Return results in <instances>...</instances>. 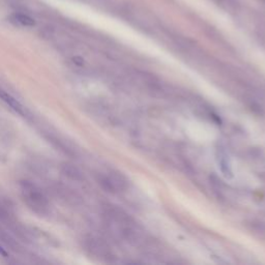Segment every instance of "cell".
Listing matches in <instances>:
<instances>
[{"instance_id": "5b68a950", "label": "cell", "mask_w": 265, "mask_h": 265, "mask_svg": "<svg viewBox=\"0 0 265 265\" xmlns=\"http://www.w3.org/2000/svg\"><path fill=\"white\" fill-rule=\"evenodd\" d=\"M0 99H2L8 106H10L13 110H15L17 113L24 114V109L22 105L15 98H13L10 93H8L3 89H0Z\"/></svg>"}, {"instance_id": "3957f363", "label": "cell", "mask_w": 265, "mask_h": 265, "mask_svg": "<svg viewBox=\"0 0 265 265\" xmlns=\"http://www.w3.org/2000/svg\"><path fill=\"white\" fill-rule=\"evenodd\" d=\"M85 249L90 256L103 261H108L113 257L110 247L98 237H88L85 240Z\"/></svg>"}, {"instance_id": "ba28073f", "label": "cell", "mask_w": 265, "mask_h": 265, "mask_svg": "<svg viewBox=\"0 0 265 265\" xmlns=\"http://www.w3.org/2000/svg\"><path fill=\"white\" fill-rule=\"evenodd\" d=\"M0 255H4V256H7V252L2 248V247H0Z\"/></svg>"}, {"instance_id": "8992f818", "label": "cell", "mask_w": 265, "mask_h": 265, "mask_svg": "<svg viewBox=\"0 0 265 265\" xmlns=\"http://www.w3.org/2000/svg\"><path fill=\"white\" fill-rule=\"evenodd\" d=\"M12 22H15L16 24H19L21 26H25V27H31L33 26L35 22L34 19L29 17L28 15H25L23 13H15L11 16Z\"/></svg>"}, {"instance_id": "7a4b0ae2", "label": "cell", "mask_w": 265, "mask_h": 265, "mask_svg": "<svg viewBox=\"0 0 265 265\" xmlns=\"http://www.w3.org/2000/svg\"><path fill=\"white\" fill-rule=\"evenodd\" d=\"M24 201L37 214L47 215L50 212V204L44 193L33 183L23 181L21 183Z\"/></svg>"}, {"instance_id": "6da1fadb", "label": "cell", "mask_w": 265, "mask_h": 265, "mask_svg": "<svg viewBox=\"0 0 265 265\" xmlns=\"http://www.w3.org/2000/svg\"><path fill=\"white\" fill-rule=\"evenodd\" d=\"M106 218L112 230L131 245H140L144 240V231L124 210L111 207L106 211Z\"/></svg>"}, {"instance_id": "52a82bcc", "label": "cell", "mask_w": 265, "mask_h": 265, "mask_svg": "<svg viewBox=\"0 0 265 265\" xmlns=\"http://www.w3.org/2000/svg\"><path fill=\"white\" fill-rule=\"evenodd\" d=\"M61 170H62V173L70 179H73V180H82L83 179L82 172L74 165L64 164L61 168Z\"/></svg>"}, {"instance_id": "277c9868", "label": "cell", "mask_w": 265, "mask_h": 265, "mask_svg": "<svg viewBox=\"0 0 265 265\" xmlns=\"http://www.w3.org/2000/svg\"><path fill=\"white\" fill-rule=\"evenodd\" d=\"M102 186L111 193H119L127 188L128 181L127 179L116 172H110L106 175H103L100 179Z\"/></svg>"}]
</instances>
